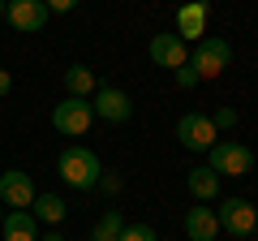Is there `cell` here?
Wrapping results in <instances>:
<instances>
[{
    "mask_svg": "<svg viewBox=\"0 0 258 241\" xmlns=\"http://www.w3.org/2000/svg\"><path fill=\"white\" fill-rule=\"evenodd\" d=\"M120 228H125V215L112 207V211H103V215H99V224L91 228V237H86V241H116V237H120Z\"/></svg>",
    "mask_w": 258,
    "mask_h": 241,
    "instance_id": "17",
    "label": "cell"
},
{
    "mask_svg": "<svg viewBox=\"0 0 258 241\" xmlns=\"http://www.w3.org/2000/svg\"><path fill=\"white\" fill-rule=\"evenodd\" d=\"M211 125H215V130H232V125H237V108H220L211 116Z\"/></svg>",
    "mask_w": 258,
    "mask_h": 241,
    "instance_id": "20",
    "label": "cell"
},
{
    "mask_svg": "<svg viewBox=\"0 0 258 241\" xmlns=\"http://www.w3.org/2000/svg\"><path fill=\"white\" fill-rule=\"evenodd\" d=\"M9 91H13V74H9V69H0V99H5Z\"/></svg>",
    "mask_w": 258,
    "mask_h": 241,
    "instance_id": "23",
    "label": "cell"
},
{
    "mask_svg": "<svg viewBox=\"0 0 258 241\" xmlns=\"http://www.w3.org/2000/svg\"><path fill=\"white\" fill-rule=\"evenodd\" d=\"M30 215H35L39 224H60L64 215H69V207H64L60 194H35V203H30Z\"/></svg>",
    "mask_w": 258,
    "mask_h": 241,
    "instance_id": "16",
    "label": "cell"
},
{
    "mask_svg": "<svg viewBox=\"0 0 258 241\" xmlns=\"http://www.w3.org/2000/svg\"><path fill=\"white\" fill-rule=\"evenodd\" d=\"M185 186H189V194L198 203H215L220 198V172H211V168H189Z\"/></svg>",
    "mask_w": 258,
    "mask_h": 241,
    "instance_id": "14",
    "label": "cell"
},
{
    "mask_svg": "<svg viewBox=\"0 0 258 241\" xmlns=\"http://www.w3.org/2000/svg\"><path fill=\"white\" fill-rule=\"evenodd\" d=\"M35 181H30V172H22V168H9V172H0V207H9V211H30V203H35Z\"/></svg>",
    "mask_w": 258,
    "mask_h": 241,
    "instance_id": "6",
    "label": "cell"
},
{
    "mask_svg": "<svg viewBox=\"0 0 258 241\" xmlns=\"http://www.w3.org/2000/svg\"><path fill=\"white\" fill-rule=\"evenodd\" d=\"M39 241H69V237H60V232H43Z\"/></svg>",
    "mask_w": 258,
    "mask_h": 241,
    "instance_id": "24",
    "label": "cell"
},
{
    "mask_svg": "<svg viewBox=\"0 0 258 241\" xmlns=\"http://www.w3.org/2000/svg\"><path fill=\"white\" fill-rule=\"evenodd\" d=\"M228 61H232V47H228V39H220V35H203L194 43V52H189V69L198 78H220L224 69H228Z\"/></svg>",
    "mask_w": 258,
    "mask_h": 241,
    "instance_id": "2",
    "label": "cell"
},
{
    "mask_svg": "<svg viewBox=\"0 0 258 241\" xmlns=\"http://www.w3.org/2000/svg\"><path fill=\"white\" fill-rule=\"evenodd\" d=\"M147 56L155 61L159 69H181L185 61H189V47L181 43V35H151Z\"/></svg>",
    "mask_w": 258,
    "mask_h": 241,
    "instance_id": "10",
    "label": "cell"
},
{
    "mask_svg": "<svg viewBox=\"0 0 258 241\" xmlns=\"http://www.w3.org/2000/svg\"><path fill=\"white\" fill-rule=\"evenodd\" d=\"M207 155H211V172H220V176H249L254 172V151L249 147H241V142H215L211 151H207Z\"/></svg>",
    "mask_w": 258,
    "mask_h": 241,
    "instance_id": "4",
    "label": "cell"
},
{
    "mask_svg": "<svg viewBox=\"0 0 258 241\" xmlns=\"http://www.w3.org/2000/svg\"><path fill=\"white\" fill-rule=\"evenodd\" d=\"M91 108L99 120H108V125H120V120L134 116V99H129L120 86H99V91L91 95Z\"/></svg>",
    "mask_w": 258,
    "mask_h": 241,
    "instance_id": "8",
    "label": "cell"
},
{
    "mask_svg": "<svg viewBox=\"0 0 258 241\" xmlns=\"http://www.w3.org/2000/svg\"><path fill=\"white\" fill-rule=\"evenodd\" d=\"M176 35H181V43H198L207 35V5L203 0L181 5V13H176Z\"/></svg>",
    "mask_w": 258,
    "mask_h": 241,
    "instance_id": "11",
    "label": "cell"
},
{
    "mask_svg": "<svg viewBox=\"0 0 258 241\" xmlns=\"http://www.w3.org/2000/svg\"><path fill=\"white\" fill-rule=\"evenodd\" d=\"M116 241H159V232L151 228V224H125Z\"/></svg>",
    "mask_w": 258,
    "mask_h": 241,
    "instance_id": "18",
    "label": "cell"
},
{
    "mask_svg": "<svg viewBox=\"0 0 258 241\" xmlns=\"http://www.w3.org/2000/svg\"><path fill=\"white\" fill-rule=\"evenodd\" d=\"M47 5V13H74L78 9V0H43Z\"/></svg>",
    "mask_w": 258,
    "mask_h": 241,
    "instance_id": "22",
    "label": "cell"
},
{
    "mask_svg": "<svg viewBox=\"0 0 258 241\" xmlns=\"http://www.w3.org/2000/svg\"><path fill=\"white\" fill-rule=\"evenodd\" d=\"M254 211H258V203H254Z\"/></svg>",
    "mask_w": 258,
    "mask_h": 241,
    "instance_id": "29",
    "label": "cell"
},
{
    "mask_svg": "<svg viewBox=\"0 0 258 241\" xmlns=\"http://www.w3.org/2000/svg\"><path fill=\"white\" fill-rule=\"evenodd\" d=\"M172 74H176V86H181V91H189V86H198V82H203V78H198V74L189 69V61H185L181 69H172Z\"/></svg>",
    "mask_w": 258,
    "mask_h": 241,
    "instance_id": "19",
    "label": "cell"
},
{
    "mask_svg": "<svg viewBox=\"0 0 258 241\" xmlns=\"http://www.w3.org/2000/svg\"><path fill=\"white\" fill-rule=\"evenodd\" d=\"M64 91L74 95V99H91V95L99 91V82H95V69H86V65H69V69H64Z\"/></svg>",
    "mask_w": 258,
    "mask_h": 241,
    "instance_id": "15",
    "label": "cell"
},
{
    "mask_svg": "<svg viewBox=\"0 0 258 241\" xmlns=\"http://www.w3.org/2000/svg\"><path fill=\"white\" fill-rule=\"evenodd\" d=\"M5 18H9V26L13 30H22V35H35V30H43L47 26V5L43 0H13L9 9H5Z\"/></svg>",
    "mask_w": 258,
    "mask_h": 241,
    "instance_id": "9",
    "label": "cell"
},
{
    "mask_svg": "<svg viewBox=\"0 0 258 241\" xmlns=\"http://www.w3.org/2000/svg\"><path fill=\"white\" fill-rule=\"evenodd\" d=\"M0 232H5V241H39V220L30 211H9Z\"/></svg>",
    "mask_w": 258,
    "mask_h": 241,
    "instance_id": "13",
    "label": "cell"
},
{
    "mask_svg": "<svg viewBox=\"0 0 258 241\" xmlns=\"http://www.w3.org/2000/svg\"><path fill=\"white\" fill-rule=\"evenodd\" d=\"M56 172H60V181L69 190H95L99 186L103 164H99V155L86 151V147H64L60 159H56Z\"/></svg>",
    "mask_w": 258,
    "mask_h": 241,
    "instance_id": "1",
    "label": "cell"
},
{
    "mask_svg": "<svg viewBox=\"0 0 258 241\" xmlns=\"http://www.w3.org/2000/svg\"><path fill=\"white\" fill-rule=\"evenodd\" d=\"M215 125L211 116H203V112H185L181 120H176V138H181L185 151H211L215 147Z\"/></svg>",
    "mask_w": 258,
    "mask_h": 241,
    "instance_id": "7",
    "label": "cell"
},
{
    "mask_svg": "<svg viewBox=\"0 0 258 241\" xmlns=\"http://www.w3.org/2000/svg\"><path fill=\"white\" fill-rule=\"evenodd\" d=\"M215 220H220V232H232V237H254L258 228V211L249 198H224L215 207Z\"/></svg>",
    "mask_w": 258,
    "mask_h": 241,
    "instance_id": "5",
    "label": "cell"
},
{
    "mask_svg": "<svg viewBox=\"0 0 258 241\" xmlns=\"http://www.w3.org/2000/svg\"><path fill=\"white\" fill-rule=\"evenodd\" d=\"M91 120H95L91 99H74V95H64V99L52 108V125H56V134H64V138H82V134L91 130Z\"/></svg>",
    "mask_w": 258,
    "mask_h": 241,
    "instance_id": "3",
    "label": "cell"
},
{
    "mask_svg": "<svg viewBox=\"0 0 258 241\" xmlns=\"http://www.w3.org/2000/svg\"><path fill=\"white\" fill-rule=\"evenodd\" d=\"M5 5H13V0H5Z\"/></svg>",
    "mask_w": 258,
    "mask_h": 241,
    "instance_id": "28",
    "label": "cell"
},
{
    "mask_svg": "<svg viewBox=\"0 0 258 241\" xmlns=\"http://www.w3.org/2000/svg\"><path fill=\"white\" fill-rule=\"evenodd\" d=\"M5 9H9V5H5V0H0V18H5Z\"/></svg>",
    "mask_w": 258,
    "mask_h": 241,
    "instance_id": "25",
    "label": "cell"
},
{
    "mask_svg": "<svg viewBox=\"0 0 258 241\" xmlns=\"http://www.w3.org/2000/svg\"><path fill=\"white\" fill-rule=\"evenodd\" d=\"M0 224H5V207H0Z\"/></svg>",
    "mask_w": 258,
    "mask_h": 241,
    "instance_id": "26",
    "label": "cell"
},
{
    "mask_svg": "<svg viewBox=\"0 0 258 241\" xmlns=\"http://www.w3.org/2000/svg\"><path fill=\"white\" fill-rule=\"evenodd\" d=\"M254 241H258V228H254Z\"/></svg>",
    "mask_w": 258,
    "mask_h": 241,
    "instance_id": "27",
    "label": "cell"
},
{
    "mask_svg": "<svg viewBox=\"0 0 258 241\" xmlns=\"http://www.w3.org/2000/svg\"><path fill=\"white\" fill-rule=\"evenodd\" d=\"M185 237L189 241H215L220 237L215 207H189V211H185Z\"/></svg>",
    "mask_w": 258,
    "mask_h": 241,
    "instance_id": "12",
    "label": "cell"
},
{
    "mask_svg": "<svg viewBox=\"0 0 258 241\" xmlns=\"http://www.w3.org/2000/svg\"><path fill=\"white\" fill-rule=\"evenodd\" d=\"M120 186H125V181H120V172H99V186H95V190H103V194H116Z\"/></svg>",
    "mask_w": 258,
    "mask_h": 241,
    "instance_id": "21",
    "label": "cell"
}]
</instances>
